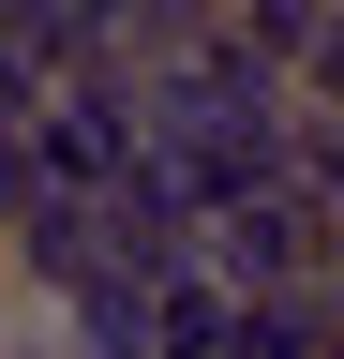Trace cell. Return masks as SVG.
Listing matches in <instances>:
<instances>
[{"mask_svg": "<svg viewBox=\"0 0 344 359\" xmlns=\"http://www.w3.org/2000/svg\"><path fill=\"white\" fill-rule=\"evenodd\" d=\"M284 75H299V105H315V120H344V0L299 30V60H284Z\"/></svg>", "mask_w": 344, "mask_h": 359, "instance_id": "6da1fadb", "label": "cell"}]
</instances>
